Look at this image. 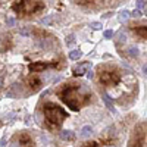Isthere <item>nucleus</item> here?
<instances>
[{"label": "nucleus", "mask_w": 147, "mask_h": 147, "mask_svg": "<svg viewBox=\"0 0 147 147\" xmlns=\"http://www.w3.org/2000/svg\"><path fill=\"white\" fill-rule=\"evenodd\" d=\"M82 85L77 81H69V82H63L60 84L56 88V96L59 97V100L65 103L71 110L78 112L80 109H82L84 106H87L91 103L93 94L91 93H82L81 91Z\"/></svg>", "instance_id": "1"}, {"label": "nucleus", "mask_w": 147, "mask_h": 147, "mask_svg": "<svg viewBox=\"0 0 147 147\" xmlns=\"http://www.w3.org/2000/svg\"><path fill=\"white\" fill-rule=\"evenodd\" d=\"M43 112V125L49 131H57L63 125V122L68 119V112L53 102H46L41 106Z\"/></svg>", "instance_id": "2"}, {"label": "nucleus", "mask_w": 147, "mask_h": 147, "mask_svg": "<svg viewBox=\"0 0 147 147\" xmlns=\"http://www.w3.org/2000/svg\"><path fill=\"white\" fill-rule=\"evenodd\" d=\"M96 75H97V81L103 87H113V85H118L121 82L122 71L113 63H105L97 68Z\"/></svg>", "instance_id": "3"}, {"label": "nucleus", "mask_w": 147, "mask_h": 147, "mask_svg": "<svg viewBox=\"0 0 147 147\" xmlns=\"http://www.w3.org/2000/svg\"><path fill=\"white\" fill-rule=\"evenodd\" d=\"M12 9L18 16H31L41 12L44 9V3L38 2V0H19V2L12 5Z\"/></svg>", "instance_id": "4"}, {"label": "nucleus", "mask_w": 147, "mask_h": 147, "mask_svg": "<svg viewBox=\"0 0 147 147\" xmlns=\"http://www.w3.org/2000/svg\"><path fill=\"white\" fill-rule=\"evenodd\" d=\"M146 136H147V129L143 124L136 125V128L132 129L131 137L128 140V147H144L146 144Z\"/></svg>", "instance_id": "5"}, {"label": "nucleus", "mask_w": 147, "mask_h": 147, "mask_svg": "<svg viewBox=\"0 0 147 147\" xmlns=\"http://www.w3.org/2000/svg\"><path fill=\"white\" fill-rule=\"evenodd\" d=\"M63 63L62 60H49V62H32L28 65V69L32 71V72H41V71H46V69H59L62 68Z\"/></svg>", "instance_id": "6"}, {"label": "nucleus", "mask_w": 147, "mask_h": 147, "mask_svg": "<svg viewBox=\"0 0 147 147\" xmlns=\"http://www.w3.org/2000/svg\"><path fill=\"white\" fill-rule=\"evenodd\" d=\"M12 147H34V140L28 132L22 131L12 138Z\"/></svg>", "instance_id": "7"}, {"label": "nucleus", "mask_w": 147, "mask_h": 147, "mask_svg": "<svg viewBox=\"0 0 147 147\" xmlns=\"http://www.w3.org/2000/svg\"><path fill=\"white\" fill-rule=\"evenodd\" d=\"M25 84H27V87H28V93H37V91L41 88V85H43L41 80L38 77H35V75L28 77L27 81H25Z\"/></svg>", "instance_id": "8"}, {"label": "nucleus", "mask_w": 147, "mask_h": 147, "mask_svg": "<svg viewBox=\"0 0 147 147\" xmlns=\"http://www.w3.org/2000/svg\"><path fill=\"white\" fill-rule=\"evenodd\" d=\"M129 30L136 34L138 38L147 41V25H136V24H134V25L129 27Z\"/></svg>", "instance_id": "9"}, {"label": "nucleus", "mask_w": 147, "mask_h": 147, "mask_svg": "<svg viewBox=\"0 0 147 147\" xmlns=\"http://www.w3.org/2000/svg\"><path fill=\"white\" fill-rule=\"evenodd\" d=\"M102 0H77V5L82 6V7H91V9H97L100 6Z\"/></svg>", "instance_id": "10"}, {"label": "nucleus", "mask_w": 147, "mask_h": 147, "mask_svg": "<svg viewBox=\"0 0 147 147\" xmlns=\"http://www.w3.org/2000/svg\"><path fill=\"white\" fill-rule=\"evenodd\" d=\"M90 68H91V63H88V62H87V63H84V65H81V66L74 68V71H72V72H74V75H75V77H82L84 74L87 72Z\"/></svg>", "instance_id": "11"}, {"label": "nucleus", "mask_w": 147, "mask_h": 147, "mask_svg": "<svg viewBox=\"0 0 147 147\" xmlns=\"http://www.w3.org/2000/svg\"><path fill=\"white\" fill-rule=\"evenodd\" d=\"M32 35L35 37H38V38H44V37H49V38H52V34L50 32H47L41 28H37V30H32Z\"/></svg>", "instance_id": "12"}, {"label": "nucleus", "mask_w": 147, "mask_h": 147, "mask_svg": "<svg viewBox=\"0 0 147 147\" xmlns=\"http://www.w3.org/2000/svg\"><path fill=\"white\" fill-rule=\"evenodd\" d=\"M99 141L102 146H115L116 144V138H113V137H102Z\"/></svg>", "instance_id": "13"}, {"label": "nucleus", "mask_w": 147, "mask_h": 147, "mask_svg": "<svg viewBox=\"0 0 147 147\" xmlns=\"http://www.w3.org/2000/svg\"><path fill=\"white\" fill-rule=\"evenodd\" d=\"M80 147H103V146L100 144V141H94V140H91V141H85V143H82Z\"/></svg>", "instance_id": "14"}, {"label": "nucleus", "mask_w": 147, "mask_h": 147, "mask_svg": "<svg viewBox=\"0 0 147 147\" xmlns=\"http://www.w3.org/2000/svg\"><path fill=\"white\" fill-rule=\"evenodd\" d=\"M60 137H62L63 140H68V141H72L74 138H75L74 132H71V131H63L62 134H60Z\"/></svg>", "instance_id": "15"}, {"label": "nucleus", "mask_w": 147, "mask_h": 147, "mask_svg": "<svg viewBox=\"0 0 147 147\" xmlns=\"http://www.w3.org/2000/svg\"><path fill=\"white\" fill-rule=\"evenodd\" d=\"M19 34L24 35V37H30V35H32V30H30V28H21Z\"/></svg>", "instance_id": "16"}, {"label": "nucleus", "mask_w": 147, "mask_h": 147, "mask_svg": "<svg viewBox=\"0 0 147 147\" xmlns=\"http://www.w3.org/2000/svg\"><path fill=\"white\" fill-rule=\"evenodd\" d=\"M129 16H131V12H129V10H122V12H121L119 19H121L122 22H124V21H125V19H128Z\"/></svg>", "instance_id": "17"}, {"label": "nucleus", "mask_w": 147, "mask_h": 147, "mask_svg": "<svg viewBox=\"0 0 147 147\" xmlns=\"http://www.w3.org/2000/svg\"><path fill=\"white\" fill-rule=\"evenodd\" d=\"M69 57L74 59V60H75V59H80V57H81V52H80V50H72V52L69 53Z\"/></svg>", "instance_id": "18"}, {"label": "nucleus", "mask_w": 147, "mask_h": 147, "mask_svg": "<svg viewBox=\"0 0 147 147\" xmlns=\"http://www.w3.org/2000/svg\"><path fill=\"white\" fill-rule=\"evenodd\" d=\"M103 100L106 102V105L109 106V109H110V110H112V112H113V110H115V109H113V106H112V103H110V100H109V96H107V94H103Z\"/></svg>", "instance_id": "19"}, {"label": "nucleus", "mask_w": 147, "mask_h": 147, "mask_svg": "<svg viewBox=\"0 0 147 147\" xmlns=\"http://www.w3.org/2000/svg\"><path fill=\"white\" fill-rule=\"evenodd\" d=\"M128 53H129V56H132V57H137V56H138V50H137L136 47H129Z\"/></svg>", "instance_id": "20"}, {"label": "nucleus", "mask_w": 147, "mask_h": 147, "mask_svg": "<svg viewBox=\"0 0 147 147\" xmlns=\"http://www.w3.org/2000/svg\"><path fill=\"white\" fill-rule=\"evenodd\" d=\"M131 16H134V18H138V16H141V10H140V9H137V10L131 12Z\"/></svg>", "instance_id": "21"}, {"label": "nucleus", "mask_w": 147, "mask_h": 147, "mask_svg": "<svg viewBox=\"0 0 147 147\" xmlns=\"http://www.w3.org/2000/svg\"><path fill=\"white\" fill-rule=\"evenodd\" d=\"M91 27L94 28V30H100L103 25H102V24L100 22H91Z\"/></svg>", "instance_id": "22"}, {"label": "nucleus", "mask_w": 147, "mask_h": 147, "mask_svg": "<svg viewBox=\"0 0 147 147\" xmlns=\"http://www.w3.org/2000/svg\"><path fill=\"white\" fill-rule=\"evenodd\" d=\"M90 131H91V128H90V127H84L81 134H82V136H88V134H90Z\"/></svg>", "instance_id": "23"}, {"label": "nucleus", "mask_w": 147, "mask_h": 147, "mask_svg": "<svg viewBox=\"0 0 147 147\" xmlns=\"http://www.w3.org/2000/svg\"><path fill=\"white\" fill-rule=\"evenodd\" d=\"M103 35H105V38H110V37H112V35H113V32H112V31H110V30H106V31L103 32Z\"/></svg>", "instance_id": "24"}, {"label": "nucleus", "mask_w": 147, "mask_h": 147, "mask_svg": "<svg viewBox=\"0 0 147 147\" xmlns=\"http://www.w3.org/2000/svg\"><path fill=\"white\" fill-rule=\"evenodd\" d=\"M52 19H53L52 16H47V18H44V19L41 21V24H44V25H47V24H50V22H52Z\"/></svg>", "instance_id": "25"}, {"label": "nucleus", "mask_w": 147, "mask_h": 147, "mask_svg": "<svg viewBox=\"0 0 147 147\" xmlns=\"http://www.w3.org/2000/svg\"><path fill=\"white\" fill-rule=\"evenodd\" d=\"M137 7H138L140 10L144 7V0H137Z\"/></svg>", "instance_id": "26"}, {"label": "nucleus", "mask_w": 147, "mask_h": 147, "mask_svg": "<svg viewBox=\"0 0 147 147\" xmlns=\"http://www.w3.org/2000/svg\"><path fill=\"white\" fill-rule=\"evenodd\" d=\"M7 24H9V25H13L15 21H13V19H9V21H7Z\"/></svg>", "instance_id": "27"}, {"label": "nucleus", "mask_w": 147, "mask_h": 147, "mask_svg": "<svg viewBox=\"0 0 147 147\" xmlns=\"http://www.w3.org/2000/svg\"><path fill=\"white\" fill-rule=\"evenodd\" d=\"M143 71H144V74H147V63L143 66Z\"/></svg>", "instance_id": "28"}]
</instances>
